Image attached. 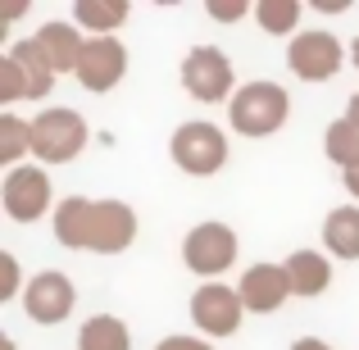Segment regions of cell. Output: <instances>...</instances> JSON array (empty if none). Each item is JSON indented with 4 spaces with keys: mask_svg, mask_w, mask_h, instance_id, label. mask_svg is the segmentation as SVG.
Listing matches in <instances>:
<instances>
[{
    "mask_svg": "<svg viewBox=\"0 0 359 350\" xmlns=\"http://www.w3.org/2000/svg\"><path fill=\"white\" fill-rule=\"evenodd\" d=\"M55 241L64 250H96V255H118L137 241V214L123 201H87L69 196L55 205Z\"/></svg>",
    "mask_w": 359,
    "mask_h": 350,
    "instance_id": "obj_1",
    "label": "cell"
},
{
    "mask_svg": "<svg viewBox=\"0 0 359 350\" xmlns=\"http://www.w3.org/2000/svg\"><path fill=\"white\" fill-rule=\"evenodd\" d=\"M287 114H291V100L278 82H245L228 105V123L241 137H273L287 123Z\"/></svg>",
    "mask_w": 359,
    "mask_h": 350,
    "instance_id": "obj_2",
    "label": "cell"
},
{
    "mask_svg": "<svg viewBox=\"0 0 359 350\" xmlns=\"http://www.w3.org/2000/svg\"><path fill=\"white\" fill-rule=\"evenodd\" d=\"M91 128L78 109H41L32 119V155L41 164H69L82 155Z\"/></svg>",
    "mask_w": 359,
    "mask_h": 350,
    "instance_id": "obj_3",
    "label": "cell"
},
{
    "mask_svg": "<svg viewBox=\"0 0 359 350\" xmlns=\"http://www.w3.org/2000/svg\"><path fill=\"white\" fill-rule=\"evenodd\" d=\"M168 155H173V164L182 168V173L210 177L228 164V132L205 123V119L182 123V128L173 132V141H168Z\"/></svg>",
    "mask_w": 359,
    "mask_h": 350,
    "instance_id": "obj_4",
    "label": "cell"
},
{
    "mask_svg": "<svg viewBox=\"0 0 359 350\" xmlns=\"http://www.w3.org/2000/svg\"><path fill=\"white\" fill-rule=\"evenodd\" d=\"M182 87L191 91L201 105H219V100L237 96V73H232V60L219 51V46H196L191 55L182 60Z\"/></svg>",
    "mask_w": 359,
    "mask_h": 350,
    "instance_id": "obj_5",
    "label": "cell"
},
{
    "mask_svg": "<svg viewBox=\"0 0 359 350\" xmlns=\"http://www.w3.org/2000/svg\"><path fill=\"white\" fill-rule=\"evenodd\" d=\"M182 264L201 278H219L237 264V232L228 223H196L182 241Z\"/></svg>",
    "mask_w": 359,
    "mask_h": 350,
    "instance_id": "obj_6",
    "label": "cell"
},
{
    "mask_svg": "<svg viewBox=\"0 0 359 350\" xmlns=\"http://www.w3.org/2000/svg\"><path fill=\"white\" fill-rule=\"evenodd\" d=\"M287 64L300 82H327V78L341 73L346 51L332 32H300V36H291V46H287Z\"/></svg>",
    "mask_w": 359,
    "mask_h": 350,
    "instance_id": "obj_7",
    "label": "cell"
},
{
    "mask_svg": "<svg viewBox=\"0 0 359 350\" xmlns=\"http://www.w3.org/2000/svg\"><path fill=\"white\" fill-rule=\"evenodd\" d=\"M0 205L14 223H32L50 210V177L36 164H18L5 173V187H0Z\"/></svg>",
    "mask_w": 359,
    "mask_h": 350,
    "instance_id": "obj_8",
    "label": "cell"
},
{
    "mask_svg": "<svg viewBox=\"0 0 359 350\" xmlns=\"http://www.w3.org/2000/svg\"><path fill=\"white\" fill-rule=\"evenodd\" d=\"M241 291L237 287H223V282H205V287H196L191 296V323L201 328L205 337H232L241 328Z\"/></svg>",
    "mask_w": 359,
    "mask_h": 350,
    "instance_id": "obj_9",
    "label": "cell"
},
{
    "mask_svg": "<svg viewBox=\"0 0 359 350\" xmlns=\"http://www.w3.org/2000/svg\"><path fill=\"white\" fill-rule=\"evenodd\" d=\"M78 82L87 91H114L128 73V51H123L118 36H87L82 41V55H78Z\"/></svg>",
    "mask_w": 359,
    "mask_h": 350,
    "instance_id": "obj_10",
    "label": "cell"
},
{
    "mask_svg": "<svg viewBox=\"0 0 359 350\" xmlns=\"http://www.w3.org/2000/svg\"><path fill=\"white\" fill-rule=\"evenodd\" d=\"M73 305H78V287H73V282L64 278L60 269L36 273V278L27 282V291H23L27 318H32V323H46V328L64 323V318L73 314Z\"/></svg>",
    "mask_w": 359,
    "mask_h": 350,
    "instance_id": "obj_11",
    "label": "cell"
},
{
    "mask_svg": "<svg viewBox=\"0 0 359 350\" xmlns=\"http://www.w3.org/2000/svg\"><path fill=\"white\" fill-rule=\"evenodd\" d=\"M237 291L250 314H273V309H282L287 296H296L291 278H287V264H255V269H245Z\"/></svg>",
    "mask_w": 359,
    "mask_h": 350,
    "instance_id": "obj_12",
    "label": "cell"
},
{
    "mask_svg": "<svg viewBox=\"0 0 359 350\" xmlns=\"http://www.w3.org/2000/svg\"><path fill=\"white\" fill-rule=\"evenodd\" d=\"M82 41H87V36H78V23H60V18H55V23H41V27H36V46L46 51V60H50L55 73L78 69Z\"/></svg>",
    "mask_w": 359,
    "mask_h": 350,
    "instance_id": "obj_13",
    "label": "cell"
},
{
    "mask_svg": "<svg viewBox=\"0 0 359 350\" xmlns=\"http://www.w3.org/2000/svg\"><path fill=\"white\" fill-rule=\"evenodd\" d=\"M5 55L18 64V69H23V78H27V100L50 96V87H55V69H50V60H46V51L36 46V36H23V41H14Z\"/></svg>",
    "mask_w": 359,
    "mask_h": 350,
    "instance_id": "obj_14",
    "label": "cell"
},
{
    "mask_svg": "<svg viewBox=\"0 0 359 350\" xmlns=\"http://www.w3.org/2000/svg\"><path fill=\"white\" fill-rule=\"evenodd\" d=\"M287 278L296 296H318V291L332 287V264L318 250H296V255H287Z\"/></svg>",
    "mask_w": 359,
    "mask_h": 350,
    "instance_id": "obj_15",
    "label": "cell"
},
{
    "mask_svg": "<svg viewBox=\"0 0 359 350\" xmlns=\"http://www.w3.org/2000/svg\"><path fill=\"white\" fill-rule=\"evenodd\" d=\"M128 0H78L73 5V23L78 27H87L91 36H109L114 27L128 23Z\"/></svg>",
    "mask_w": 359,
    "mask_h": 350,
    "instance_id": "obj_16",
    "label": "cell"
},
{
    "mask_svg": "<svg viewBox=\"0 0 359 350\" xmlns=\"http://www.w3.org/2000/svg\"><path fill=\"white\" fill-rule=\"evenodd\" d=\"M78 350H132V332L114 314H91L78 328Z\"/></svg>",
    "mask_w": 359,
    "mask_h": 350,
    "instance_id": "obj_17",
    "label": "cell"
},
{
    "mask_svg": "<svg viewBox=\"0 0 359 350\" xmlns=\"http://www.w3.org/2000/svg\"><path fill=\"white\" fill-rule=\"evenodd\" d=\"M323 241L341 260H359V205H341L323 219Z\"/></svg>",
    "mask_w": 359,
    "mask_h": 350,
    "instance_id": "obj_18",
    "label": "cell"
},
{
    "mask_svg": "<svg viewBox=\"0 0 359 350\" xmlns=\"http://www.w3.org/2000/svg\"><path fill=\"white\" fill-rule=\"evenodd\" d=\"M323 155L332 159V164H341V173L359 168V128L351 119H337L332 128L323 132Z\"/></svg>",
    "mask_w": 359,
    "mask_h": 350,
    "instance_id": "obj_19",
    "label": "cell"
},
{
    "mask_svg": "<svg viewBox=\"0 0 359 350\" xmlns=\"http://www.w3.org/2000/svg\"><path fill=\"white\" fill-rule=\"evenodd\" d=\"M32 150V123L18 114H0V159L9 168H18V159Z\"/></svg>",
    "mask_w": 359,
    "mask_h": 350,
    "instance_id": "obj_20",
    "label": "cell"
},
{
    "mask_svg": "<svg viewBox=\"0 0 359 350\" xmlns=\"http://www.w3.org/2000/svg\"><path fill=\"white\" fill-rule=\"evenodd\" d=\"M255 23L269 36H287L300 23V0H259L255 5Z\"/></svg>",
    "mask_w": 359,
    "mask_h": 350,
    "instance_id": "obj_21",
    "label": "cell"
},
{
    "mask_svg": "<svg viewBox=\"0 0 359 350\" xmlns=\"http://www.w3.org/2000/svg\"><path fill=\"white\" fill-rule=\"evenodd\" d=\"M27 100V78L9 55H0V105H18Z\"/></svg>",
    "mask_w": 359,
    "mask_h": 350,
    "instance_id": "obj_22",
    "label": "cell"
},
{
    "mask_svg": "<svg viewBox=\"0 0 359 350\" xmlns=\"http://www.w3.org/2000/svg\"><path fill=\"white\" fill-rule=\"evenodd\" d=\"M0 264H5V291H0V300H9V296H18V291H27L23 287V273H18V260L9 250H0Z\"/></svg>",
    "mask_w": 359,
    "mask_h": 350,
    "instance_id": "obj_23",
    "label": "cell"
},
{
    "mask_svg": "<svg viewBox=\"0 0 359 350\" xmlns=\"http://www.w3.org/2000/svg\"><path fill=\"white\" fill-rule=\"evenodd\" d=\"M210 18H219V23H237V18H245L250 14V5H245V0H228V5H219V0H210Z\"/></svg>",
    "mask_w": 359,
    "mask_h": 350,
    "instance_id": "obj_24",
    "label": "cell"
},
{
    "mask_svg": "<svg viewBox=\"0 0 359 350\" xmlns=\"http://www.w3.org/2000/svg\"><path fill=\"white\" fill-rule=\"evenodd\" d=\"M155 350H214V346L201 342V337H164Z\"/></svg>",
    "mask_w": 359,
    "mask_h": 350,
    "instance_id": "obj_25",
    "label": "cell"
},
{
    "mask_svg": "<svg viewBox=\"0 0 359 350\" xmlns=\"http://www.w3.org/2000/svg\"><path fill=\"white\" fill-rule=\"evenodd\" d=\"M291 350H332V346H327V342H318V337H300V342L291 346Z\"/></svg>",
    "mask_w": 359,
    "mask_h": 350,
    "instance_id": "obj_26",
    "label": "cell"
},
{
    "mask_svg": "<svg viewBox=\"0 0 359 350\" xmlns=\"http://www.w3.org/2000/svg\"><path fill=\"white\" fill-rule=\"evenodd\" d=\"M346 191H351L355 205H359V168H351V173H346Z\"/></svg>",
    "mask_w": 359,
    "mask_h": 350,
    "instance_id": "obj_27",
    "label": "cell"
},
{
    "mask_svg": "<svg viewBox=\"0 0 359 350\" xmlns=\"http://www.w3.org/2000/svg\"><path fill=\"white\" fill-rule=\"evenodd\" d=\"M346 119H351L355 128H359V91H355V96H351V105H346Z\"/></svg>",
    "mask_w": 359,
    "mask_h": 350,
    "instance_id": "obj_28",
    "label": "cell"
},
{
    "mask_svg": "<svg viewBox=\"0 0 359 350\" xmlns=\"http://www.w3.org/2000/svg\"><path fill=\"white\" fill-rule=\"evenodd\" d=\"M351 60H355V69H359V36H355V46H351Z\"/></svg>",
    "mask_w": 359,
    "mask_h": 350,
    "instance_id": "obj_29",
    "label": "cell"
}]
</instances>
